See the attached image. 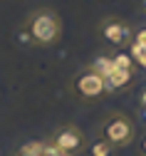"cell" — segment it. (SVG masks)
<instances>
[{
    "instance_id": "obj_1",
    "label": "cell",
    "mask_w": 146,
    "mask_h": 156,
    "mask_svg": "<svg viewBox=\"0 0 146 156\" xmlns=\"http://www.w3.org/2000/svg\"><path fill=\"white\" fill-rule=\"evenodd\" d=\"M59 17L52 10H37L30 20H27V32H30V40L40 42V45H50L59 37Z\"/></svg>"
},
{
    "instance_id": "obj_2",
    "label": "cell",
    "mask_w": 146,
    "mask_h": 156,
    "mask_svg": "<svg viewBox=\"0 0 146 156\" xmlns=\"http://www.w3.org/2000/svg\"><path fill=\"white\" fill-rule=\"evenodd\" d=\"M101 131H104V141H109L112 146H126L134 139V124L124 114H112L104 122Z\"/></svg>"
},
{
    "instance_id": "obj_3",
    "label": "cell",
    "mask_w": 146,
    "mask_h": 156,
    "mask_svg": "<svg viewBox=\"0 0 146 156\" xmlns=\"http://www.w3.org/2000/svg\"><path fill=\"white\" fill-rule=\"evenodd\" d=\"M74 92L79 97H84V99H94V97L104 94L107 92V82H104V77L94 69H84L77 80H74Z\"/></svg>"
},
{
    "instance_id": "obj_4",
    "label": "cell",
    "mask_w": 146,
    "mask_h": 156,
    "mask_svg": "<svg viewBox=\"0 0 146 156\" xmlns=\"http://www.w3.org/2000/svg\"><path fill=\"white\" fill-rule=\"evenodd\" d=\"M52 146H55L62 156H72V154H77V151L84 149V136H82V131L74 129V126H65V129H59V131L55 134Z\"/></svg>"
},
{
    "instance_id": "obj_5",
    "label": "cell",
    "mask_w": 146,
    "mask_h": 156,
    "mask_svg": "<svg viewBox=\"0 0 146 156\" xmlns=\"http://www.w3.org/2000/svg\"><path fill=\"white\" fill-rule=\"evenodd\" d=\"M99 35H101L109 45H114V47H121V45H126V42L131 40L129 25L124 23V20H119V17H107V20H101Z\"/></svg>"
},
{
    "instance_id": "obj_6",
    "label": "cell",
    "mask_w": 146,
    "mask_h": 156,
    "mask_svg": "<svg viewBox=\"0 0 146 156\" xmlns=\"http://www.w3.org/2000/svg\"><path fill=\"white\" fill-rule=\"evenodd\" d=\"M20 156H62L52 144H45V141H32V144H25Z\"/></svg>"
},
{
    "instance_id": "obj_7",
    "label": "cell",
    "mask_w": 146,
    "mask_h": 156,
    "mask_svg": "<svg viewBox=\"0 0 146 156\" xmlns=\"http://www.w3.org/2000/svg\"><path fill=\"white\" fill-rule=\"evenodd\" d=\"M131 77L134 72H126V69H112L107 77H104V82H107V89H121V87H126L131 82Z\"/></svg>"
},
{
    "instance_id": "obj_8",
    "label": "cell",
    "mask_w": 146,
    "mask_h": 156,
    "mask_svg": "<svg viewBox=\"0 0 146 156\" xmlns=\"http://www.w3.org/2000/svg\"><path fill=\"white\" fill-rule=\"evenodd\" d=\"M131 57L141 67H146V30H139L136 32L134 42H131Z\"/></svg>"
},
{
    "instance_id": "obj_9",
    "label": "cell",
    "mask_w": 146,
    "mask_h": 156,
    "mask_svg": "<svg viewBox=\"0 0 146 156\" xmlns=\"http://www.w3.org/2000/svg\"><path fill=\"white\" fill-rule=\"evenodd\" d=\"M87 156H114V146L104 139H97L87 146Z\"/></svg>"
},
{
    "instance_id": "obj_10",
    "label": "cell",
    "mask_w": 146,
    "mask_h": 156,
    "mask_svg": "<svg viewBox=\"0 0 146 156\" xmlns=\"http://www.w3.org/2000/svg\"><path fill=\"white\" fill-rule=\"evenodd\" d=\"M112 65L116 69H126V72H134V57L126 55V52H119L116 57H112Z\"/></svg>"
},
{
    "instance_id": "obj_11",
    "label": "cell",
    "mask_w": 146,
    "mask_h": 156,
    "mask_svg": "<svg viewBox=\"0 0 146 156\" xmlns=\"http://www.w3.org/2000/svg\"><path fill=\"white\" fill-rule=\"evenodd\" d=\"M94 72H99L101 77H107L112 69H114V65H112V57H99V60L94 62V67H92Z\"/></svg>"
},
{
    "instance_id": "obj_12",
    "label": "cell",
    "mask_w": 146,
    "mask_h": 156,
    "mask_svg": "<svg viewBox=\"0 0 146 156\" xmlns=\"http://www.w3.org/2000/svg\"><path fill=\"white\" fill-rule=\"evenodd\" d=\"M141 154L146 156V136H144V139H141Z\"/></svg>"
},
{
    "instance_id": "obj_13",
    "label": "cell",
    "mask_w": 146,
    "mask_h": 156,
    "mask_svg": "<svg viewBox=\"0 0 146 156\" xmlns=\"http://www.w3.org/2000/svg\"><path fill=\"white\" fill-rule=\"evenodd\" d=\"M141 104H144V107H146V92H144V97H141Z\"/></svg>"
},
{
    "instance_id": "obj_14",
    "label": "cell",
    "mask_w": 146,
    "mask_h": 156,
    "mask_svg": "<svg viewBox=\"0 0 146 156\" xmlns=\"http://www.w3.org/2000/svg\"><path fill=\"white\" fill-rule=\"evenodd\" d=\"M141 8H144V12H146V0H141Z\"/></svg>"
}]
</instances>
